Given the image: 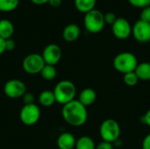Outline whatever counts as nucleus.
<instances>
[{
	"mask_svg": "<svg viewBox=\"0 0 150 149\" xmlns=\"http://www.w3.org/2000/svg\"><path fill=\"white\" fill-rule=\"evenodd\" d=\"M62 115L65 122L72 126H81L88 119L87 107L76 99L62 106Z\"/></svg>",
	"mask_w": 150,
	"mask_h": 149,
	"instance_id": "f257e3e1",
	"label": "nucleus"
},
{
	"mask_svg": "<svg viewBox=\"0 0 150 149\" xmlns=\"http://www.w3.org/2000/svg\"><path fill=\"white\" fill-rule=\"evenodd\" d=\"M53 91L55 97V101L58 104L64 105L75 100L76 88L72 82L69 80H62L55 85Z\"/></svg>",
	"mask_w": 150,
	"mask_h": 149,
	"instance_id": "f03ea898",
	"label": "nucleus"
},
{
	"mask_svg": "<svg viewBox=\"0 0 150 149\" xmlns=\"http://www.w3.org/2000/svg\"><path fill=\"white\" fill-rule=\"evenodd\" d=\"M112 64L118 72L125 75L135 70L138 65V61L134 54L129 52H122L115 56Z\"/></svg>",
	"mask_w": 150,
	"mask_h": 149,
	"instance_id": "7ed1b4c3",
	"label": "nucleus"
},
{
	"mask_svg": "<svg viewBox=\"0 0 150 149\" xmlns=\"http://www.w3.org/2000/svg\"><path fill=\"white\" fill-rule=\"evenodd\" d=\"M99 133L103 141L113 143L120 138V126L115 119H107L102 122L99 128Z\"/></svg>",
	"mask_w": 150,
	"mask_h": 149,
	"instance_id": "20e7f679",
	"label": "nucleus"
},
{
	"mask_svg": "<svg viewBox=\"0 0 150 149\" xmlns=\"http://www.w3.org/2000/svg\"><path fill=\"white\" fill-rule=\"evenodd\" d=\"M84 26L85 28L92 33L99 32L105 24L104 14L98 11V10H92L87 13H85L84 16Z\"/></svg>",
	"mask_w": 150,
	"mask_h": 149,
	"instance_id": "39448f33",
	"label": "nucleus"
},
{
	"mask_svg": "<svg viewBox=\"0 0 150 149\" xmlns=\"http://www.w3.org/2000/svg\"><path fill=\"white\" fill-rule=\"evenodd\" d=\"M45 65L46 63L42 55L39 54H30L26 55L22 62L24 71L30 75H36L40 73Z\"/></svg>",
	"mask_w": 150,
	"mask_h": 149,
	"instance_id": "423d86ee",
	"label": "nucleus"
},
{
	"mask_svg": "<svg viewBox=\"0 0 150 149\" xmlns=\"http://www.w3.org/2000/svg\"><path fill=\"white\" fill-rule=\"evenodd\" d=\"M21 122L25 126H33L36 124L40 118V107L35 105H24L19 112Z\"/></svg>",
	"mask_w": 150,
	"mask_h": 149,
	"instance_id": "0eeeda50",
	"label": "nucleus"
},
{
	"mask_svg": "<svg viewBox=\"0 0 150 149\" xmlns=\"http://www.w3.org/2000/svg\"><path fill=\"white\" fill-rule=\"evenodd\" d=\"M4 92L10 98H19L26 92V86L24 82L18 79H11L5 83L4 86Z\"/></svg>",
	"mask_w": 150,
	"mask_h": 149,
	"instance_id": "6e6552de",
	"label": "nucleus"
},
{
	"mask_svg": "<svg viewBox=\"0 0 150 149\" xmlns=\"http://www.w3.org/2000/svg\"><path fill=\"white\" fill-rule=\"evenodd\" d=\"M42 57L46 64L55 66L62 58V49L56 44H48L43 50Z\"/></svg>",
	"mask_w": 150,
	"mask_h": 149,
	"instance_id": "1a4fd4ad",
	"label": "nucleus"
},
{
	"mask_svg": "<svg viewBox=\"0 0 150 149\" xmlns=\"http://www.w3.org/2000/svg\"><path fill=\"white\" fill-rule=\"evenodd\" d=\"M112 30L113 35L120 40H125L128 38L132 33L131 25L129 22L124 18H118L112 24Z\"/></svg>",
	"mask_w": 150,
	"mask_h": 149,
	"instance_id": "9d476101",
	"label": "nucleus"
},
{
	"mask_svg": "<svg viewBox=\"0 0 150 149\" xmlns=\"http://www.w3.org/2000/svg\"><path fill=\"white\" fill-rule=\"evenodd\" d=\"M132 33L139 42H148L150 40V23L142 19L138 20L132 28Z\"/></svg>",
	"mask_w": 150,
	"mask_h": 149,
	"instance_id": "9b49d317",
	"label": "nucleus"
},
{
	"mask_svg": "<svg viewBox=\"0 0 150 149\" xmlns=\"http://www.w3.org/2000/svg\"><path fill=\"white\" fill-rule=\"evenodd\" d=\"M76 143V140L75 136L69 132L61 133L57 139V146L59 149L75 148Z\"/></svg>",
	"mask_w": 150,
	"mask_h": 149,
	"instance_id": "f8f14e48",
	"label": "nucleus"
},
{
	"mask_svg": "<svg viewBox=\"0 0 150 149\" xmlns=\"http://www.w3.org/2000/svg\"><path fill=\"white\" fill-rule=\"evenodd\" d=\"M96 99H97L96 91L91 88H85L80 92L77 100L83 105H84L85 107H88L91 105L92 104H94Z\"/></svg>",
	"mask_w": 150,
	"mask_h": 149,
	"instance_id": "ddd939ff",
	"label": "nucleus"
},
{
	"mask_svg": "<svg viewBox=\"0 0 150 149\" xmlns=\"http://www.w3.org/2000/svg\"><path fill=\"white\" fill-rule=\"evenodd\" d=\"M80 35V28L76 24H69L65 26L62 32L63 39L68 42L75 41Z\"/></svg>",
	"mask_w": 150,
	"mask_h": 149,
	"instance_id": "4468645a",
	"label": "nucleus"
},
{
	"mask_svg": "<svg viewBox=\"0 0 150 149\" xmlns=\"http://www.w3.org/2000/svg\"><path fill=\"white\" fill-rule=\"evenodd\" d=\"M14 33V25L8 19L0 20V37L4 40L11 39Z\"/></svg>",
	"mask_w": 150,
	"mask_h": 149,
	"instance_id": "2eb2a0df",
	"label": "nucleus"
},
{
	"mask_svg": "<svg viewBox=\"0 0 150 149\" xmlns=\"http://www.w3.org/2000/svg\"><path fill=\"white\" fill-rule=\"evenodd\" d=\"M139 80L141 81H149L150 80V62H141L138 63L135 70Z\"/></svg>",
	"mask_w": 150,
	"mask_h": 149,
	"instance_id": "dca6fc26",
	"label": "nucleus"
},
{
	"mask_svg": "<svg viewBox=\"0 0 150 149\" xmlns=\"http://www.w3.org/2000/svg\"><path fill=\"white\" fill-rule=\"evenodd\" d=\"M55 102V97L52 90H43L39 95V103L44 107H50Z\"/></svg>",
	"mask_w": 150,
	"mask_h": 149,
	"instance_id": "f3484780",
	"label": "nucleus"
},
{
	"mask_svg": "<svg viewBox=\"0 0 150 149\" xmlns=\"http://www.w3.org/2000/svg\"><path fill=\"white\" fill-rule=\"evenodd\" d=\"M76 149H96V144L94 141L89 136H82L76 140Z\"/></svg>",
	"mask_w": 150,
	"mask_h": 149,
	"instance_id": "a211bd4d",
	"label": "nucleus"
},
{
	"mask_svg": "<svg viewBox=\"0 0 150 149\" xmlns=\"http://www.w3.org/2000/svg\"><path fill=\"white\" fill-rule=\"evenodd\" d=\"M75 4L78 11L87 13L94 10L96 0H75Z\"/></svg>",
	"mask_w": 150,
	"mask_h": 149,
	"instance_id": "6ab92c4d",
	"label": "nucleus"
},
{
	"mask_svg": "<svg viewBox=\"0 0 150 149\" xmlns=\"http://www.w3.org/2000/svg\"><path fill=\"white\" fill-rule=\"evenodd\" d=\"M40 74L41 75V76L45 80H47V81H52V80H54L55 78V76L57 75V72H56V68H55L54 66L46 64Z\"/></svg>",
	"mask_w": 150,
	"mask_h": 149,
	"instance_id": "aec40b11",
	"label": "nucleus"
},
{
	"mask_svg": "<svg viewBox=\"0 0 150 149\" xmlns=\"http://www.w3.org/2000/svg\"><path fill=\"white\" fill-rule=\"evenodd\" d=\"M19 0H0L1 11H11L18 5Z\"/></svg>",
	"mask_w": 150,
	"mask_h": 149,
	"instance_id": "412c9836",
	"label": "nucleus"
},
{
	"mask_svg": "<svg viewBox=\"0 0 150 149\" xmlns=\"http://www.w3.org/2000/svg\"><path fill=\"white\" fill-rule=\"evenodd\" d=\"M123 81L125 83V84L128 87H134L135 86L138 82L140 81L137 75L135 74V72H130V73H127L124 75L123 77Z\"/></svg>",
	"mask_w": 150,
	"mask_h": 149,
	"instance_id": "4be33fe9",
	"label": "nucleus"
},
{
	"mask_svg": "<svg viewBox=\"0 0 150 149\" xmlns=\"http://www.w3.org/2000/svg\"><path fill=\"white\" fill-rule=\"evenodd\" d=\"M134 6L145 8L150 5V0H128Z\"/></svg>",
	"mask_w": 150,
	"mask_h": 149,
	"instance_id": "5701e85b",
	"label": "nucleus"
},
{
	"mask_svg": "<svg viewBox=\"0 0 150 149\" xmlns=\"http://www.w3.org/2000/svg\"><path fill=\"white\" fill-rule=\"evenodd\" d=\"M141 19L145 22L150 23V5L143 8V11L141 13Z\"/></svg>",
	"mask_w": 150,
	"mask_h": 149,
	"instance_id": "b1692460",
	"label": "nucleus"
},
{
	"mask_svg": "<svg viewBox=\"0 0 150 149\" xmlns=\"http://www.w3.org/2000/svg\"><path fill=\"white\" fill-rule=\"evenodd\" d=\"M104 18H105V22L107 23V24H110L112 25L116 21V19L118 18L116 17V15L114 13H112V12H108V13L104 14Z\"/></svg>",
	"mask_w": 150,
	"mask_h": 149,
	"instance_id": "393cba45",
	"label": "nucleus"
},
{
	"mask_svg": "<svg viewBox=\"0 0 150 149\" xmlns=\"http://www.w3.org/2000/svg\"><path fill=\"white\" fill-rule=\"evenodd\" d=\"M22 97H23V102H24L25 105H32V104H34V96L32 93L26 91Z\"/></svg>",
	"mask_w": 150,
	"mask_h": 149,
	"instance_id": "a878e982",
	"label": "nucleus"
},
{
	"mask_svg": "<svg viewBox=\"0 0 150 149\" xmlns=\"http://www.w3.org/2000/svg\"><path fill=\"white\" fill-rule=\"evenodd\" d=\"M16 47L15 41L11 38L8 40H5V51H12Z\"/></svg>",
	"mask_w": 150,
	"mask_h": 149,
	"instance_id": "bb28decb",
	"label": "nucleus"
},
{
	"mask_svg": "<svg viewBox=\"0 0 150 149\" xmlns=\"http://www.w3.org/2000/svg\"><path fill=\"white\" fill-rule=\"evenodd\" d=\"M96 149H114L113 145L111 142L107 141H102L98 146H96Z\"/></svg>",
	"mask_w": 150,
	"mask_h": 149,
	"instance_id": "cd10ccee",
	"label": "nucleus"
},
{
	"mask_svg": "<svg viewBox=\"0 0 150 149\" xmlns=\"http://www.w3.org/2000/svg\"><path fill=\"white\" fill-rule=\"evenodd\" d=\"M142 149H150V133H149L142 141Z\"/></svg>",
	"mask_w": 150,
	"mask_h": 149,
	"instance_id": "c85d7f7f",
	"label": "nucleus"
},
{
	"mask_svg": "<svg viewBox=\"0 0 150 149\" xmlns=\"http://www.w3.org/2000/svg\"><path fill=\"white\" fill-rule=\"evenodd\" d=\"M143 122L150 127V109L145 113V115L143 117Z\"/></svg>",
	"mask_w": 150,
	"mask_h": 149,
	"instance_id": "c756f323",
	"label": "nucleus"
},
{
	"mask_svg": "<svg viewBox=\"0 0 150 149\" xmlns=\"http://www.w3.org/2000/svg\"><path fill=\"white\" fill-rule=\"evenodd\" d=\"M48 4L52 7H59L62 4V0H49Z\"/></svg>",
	"mask_w": 150,
	"mask_h": 149,
	"instance_id": "7c9ffc66",
	"label": "nucleus"
},
{
	"mask_svg": "<svg viewBox=\"0 0 150 149\" xmlns=\"http://www.w3.org/2000/svg\"><path fill=\"white\" fill-rule=\"evenodd\" d=\"M4 52H5V40L0 37V55Z\"/></svg>",
	"mask_w": 150,
	"mask_h": 149,
	"instance_id": "2f4dec72",
	"label": "nucleus"
},
{
	"mask_svg": "<svg viewBox=\"0 0 150 149\" xmlns=\"http://www.w3.org/2000/svg\"><path fill=\"white\" fill-rule=\"evenodd\" d=\"M34 4H37V5H40V4H44L46 3H48L49 0H31Z\"/></svg>",
	"mask_w": 150,
	"mask_h": 149,
	"instance_id": "473e14b6",
	"label": "nucleus"
}]
</instances>
